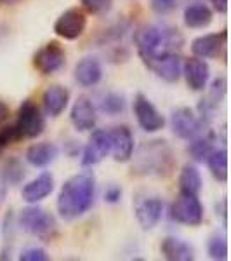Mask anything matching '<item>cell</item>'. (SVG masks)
I'll use <instances>...</instances> for the list:
<instances>
[{"mask_svg":"<svg viewBox=\"0 0 231 261\" xmlns=\"http://www.w3.org/2000/svg\"><path fill=\"white\" fill-rule=\"evenodd\" d=\"M96 199V176L91 171L73 174L63 183L56 207L65 221H73L89 213Z\"/></svg>","mask_w":231,"mask_h":261,"instance_id":"6da1fadb","label":"cell"},{"mask_svg":"<svg viewBox=\"0 0 231 261\" xmlns=\"http://www.w3.org/2000/svg\"><path fill=\"white\" fill-rule=\"evenodd\" d=\"M181 33L163 24H142L134 32V45L141 60L163 50H176V47H181Z\"/></svg>","mask_w":231,"mask_h":261,"instance_id":"7a4b0ae2","label":"cell"},{"mask_svg":"<svg viewBox=\"0 0 231 261\" xmlns=\"http://www.w3.org/2000/svg\"><path fill=\"white\" fill-rule=\"evenodd\" d=\"M172 164V151L165 141H150L137 151V169L142 174H169Z\"/></svg>","mask_w":231,"mask_h":261,"instance_id":"3957f363","label":"cell"},{"mask_svg":"<svg viewBox=\"0 0 231 261\" xmlns=\"http://www.w3.org/2000/svg\"><path fill=\"white\" fill-rule=\"evenodd\" d=\"M18 221L24 231L44 242H50L57 233L56 218L42 207H37V204H30L28 207H24L19 213Z\"/></svg>","mask_w":231,"mask_h":261,"instance_id":"277c9868","label":"cell"},{"mask_svg":"<svg viewBox=\"0 0 231 261\" xmlns=\"http://www.w3.org/2000/svg\"><path fill=\"white\" fill-rule=\"evenodd\" d=\"M148 70L153 71L158 79L167 84H176L183 75V61L176 50H163V53L151 54L141 60Z\"/></svg>","mask_w":231,"mask_h":261,"instance_id":"5b68a950","label":"cell"},{"mask_svg":"<svg viewBox=\"0 0 231 261\" xmlns=\"http://www.w3.org/2000/svg\"><path fill=\"white\" fill-rule=\"evenodd\" d=\"M170 218L186 226H200L204 223V205L198 195L179 192L170 205Z\"/></svg>","mask_w":231,"mask_h":261,"instance_id":"8992f818","label":"cell"},{"mask_svg":"<svg viewBox=\"0 0 231 261\" xmlns=\"http://www.w3.org/2000/svg\"><path fill=\"white\" fill-rule=\"evenodd\" d=\"M16 130L21 140H35L45 129V119L40 108L32 99L21 103L18 110V120H16Z\"/></svg>","mask_w":231,"mask_h":261,"instance_id":"52a82bcc","label":"cell"},{"mask_svg":"<svg viewBox=\"0 0 231 261\" xmlns=\"http://www.w3.org/2000/svg\"><path fill=\"white\" fill-rule=\"evenodd\" d=\"M66 63L65 47L56 40H50L44 44L37 53L33 54V66L42 75H54L57 73Z\"/></svg>","mask_w":231,"mask_h":261,"instance_id":"ba28073f","label":"cell"},{"mask_svg":"<svg viewBox=\"0 0 231 261\" xmlns=\"http://www.w3.org/2000/svg\"><path fill=\"white\" fill-rule=\"evenodd\" d=\"M204 122L198 117V113L188 107H179L170 115V129L179 140L190 141L200 133H204Z\"/></svg>","mask_w":231,"mask_h":261,"instance_id":"9c48e42d","label":"cell"},{"mask_svg":"<svg viewBox=\"0 0 231 261\" xmlns=\"http://www.w3.org/2000/svg\"><path fill=\"white\" fill-rule=\"evenodd\" d=\"M87 28V14L78 7H70L54 23V33L65 40H75L83 35Z\"/></svg>","mask_w":231,"mask_h":261,"instance_id":"30bf717a","label":"cell"},{"mask_svg":"<svg viewBox=\"0 0 231 261\" xmlns=\"http://www.w3.org/2000/svg\"><path fill=\"white\" fill-rule=\"evenodd\" d=\"M134 115H136L137 124H139V127L145 130V133H158V130H162L163 125H165L163 115L157 110V107H155L145 94H141V92L136 94V98H134Z\"/></svg>","mask_w":231,"mask_h":261,"instance_id":"8fae6325","label":"cell"},{"mask_svg":"<svg viewBox=\"0 0 231 261\" xmlns=\"http://www.w3.org/2000/svg\"><path fill=\"white\" fill-rule=\"evenodd\" d=\"M111 150V140H110V130L104 129H92L89 141H87L85 148L82 151V166L92 167L99 164L103 159L110 155Z\"/></svg>","mask_w":231,"mask_h":261,"instance_id":"7c38bea8","label":"cell"},{"mask_svg":"<svg viewBox=\"0 0 231 261\" xmlns=\"http://www.w3.org/2000/svg\"><path fill=\"white\" fill-rule=\"evenodd\" d=\"M70 122L78 133H87V130L94 129L96 122H98V112L89 98L85 96L77 98L70 110Z\"/></svg>","mask_w":231,"mask_h":261,"instance_id":"4fadbf2b","label":"cell"},{"mask_svg":"<svg viewBox=\"0 0 231 261\" xmlns=\"http://www.w3.org/2000/svg\"><path fill=\"white\" fill-rule=\"evenodd\" d=\"M183 75H184V79H186L188 87L195 92H200L207 87L209 79H211V68H209V65L205 60L191 56L184 61Z\"/></svg>","mask_w":231,"mask_h":261,"instance_id":"5bb4252c","label":"cell"},{"mask_svg":"<svg viewBox=\"0 0 231 261\" xmlns=\"http://www.w3.org/2000/svg\"><path fill=\"white\" fill-rule=\"evenodd\" d=\"M226 37L228 33H207V35H200L191 42V53L193 56L201 58V60H214L221 54L222 47L226 45Z\"/></svg>","mask_w":231,"mask_h":261,"instance_id":"9a60e30c","label":"cell"},{"mask_svg":"<svg viewBox=\"0 0 231 261\" xmlns=\"http://www.w3.org/2000/svg\"><path fill=\"white\" fill-rule=\"evenodd\" d=\"M110 140H111V150L115 162H129L134 157V136L131 129L125 125L110 130Z\"/></svg>","mask_w":231,"mask_h":261,"instance_id":"2e32d148","label":"cell"},{"mask_svg":"<svg viewBox=\"0 0 231 261\" xmlns=\"http://www.w3.org/2000/svg\"><path fill=\"white\" fill-rule=\"evenodd\" d=\"M163 216V200L160 197H146L136 205V220L142 230H151Z\"/></svg>","mask_w":231,"mask_h":261,"instance_id":"e0dca14e","label":"cell"},{"mask_svg":"<svg viewBox=\"0 0 231 261\" xmlns=\"http://www.w3.org/2000/svg\"><path fill=\"white\" fill-rule=\"evenodd\" d=\"M54 192V176L50 172H40L35 179L26 183L21 190V197L26 204H37V202L47 199Z\"/></svg>","mask_w":231,"mask_h":261,"instance_id":"ac0fdd59","label":"cell"},{"mask_svg":"<svg viewBox=\"0 0 231 261\" xmlns=\"http://www.w3.org/2000/svg\"><path fill=\"white\" fill-rule=\"evenodd\" d=\"M75 81L82 87H94L103 79V66L101 61L94 56H85L75 65Z\"/></svg>","mask_w":231,"mask_h":261,"instance_id":"d6986e66","label":"cell"},{"mask_svg":"<svg viewBox=\"0 0 231 261\" xmlns=\"http://www.w3.org/2000/svg\"><path fill=\"white\" fill-rule=\"evenodd\" d=\"M42 103L50 117H60L70 103V91L60 84L49 86L42 94Z\"/></svg>","mask_w":231,"mask_h":261,"instance_id":"ffe728a7","label":"cell"},{"mask_svg":"<svg viewBox=\"0 0 231 261\" xmlns=\"http://www.w3.org/2000/svg\"><path fill=\"white\" fill-rule=\"evenodd\" d=\"M160 252L169 261H193L195 249L191 244L179 237H165L160 244Z\"/></svg>","mask_w":231,"mask_h":261,"instance_id":"44dd1931","label":"cell"},{"mask_svg":"<svg viewBox=\"0 0 231 261\" xmlns=\"http://www.w3.org/2000/svg\"><path fill=\"white\" fill-rule=\"evenodd\" d=\"M57 153V146L50 141H42V143H35L30 148L26 150V162L33 167H47L49 164H52L56 161Z\"/></svg>","mask_w":231,"mask_h":261,"instance_id":"7402d4cb","label":"cell"},{"mask_svg":"<svg viewBox=\"0 0 231 261\" xmlns=\"http://www.w3.org/2000/svg\"><path fill=\"white\" fill-rule=\"evenodd\" d=\"M214 12L211 7H207L205 4H191L184 9L183 21L188 28L193 30H200V28H207L212 23Z\"/></svg>","mask_w":231,"mask_h":261,"instance_id":"603a6c76","label":"cell"},{"mask_svg":"<svg viewBox=\"0 0 231 261\" xmlns=\"http://www.w3.org/2000/svg\"><path fill=\"white\" fill-rule=\"evenodd\" d=\"M211 171L212 178L219 183H226L228 181V151L226 148H214L209 157L205 159Z\"/></svg>","mask_w":231,"mask_h":261,"instance_id":"cb8c5ba5","label":"cell"},{"mask_svg":"<svg viewBox=\"0 0 231 261\" xmlns=\"http://www.w3.org/2000/svg\"><path fill=\"white\" fill-rule=\"evenodd\" d=\"M214 141H216L214 133H200L198 136H195L193 140H190L188 153L191 155V159L195 162H205V159L209 157V153L214 150Z\"/></svg>","mask_w":231,"mask_h":261,"instance_id":"d4e9b609","label":"cell"},{"mask_svg":"<svg viewBox=\"0 0 231 261\" xmlns=\"http://www.w3.org/2000/svg\"><path fill=\"white\" fill-rule=\"evenodd\" d=\"M201 188H204V179H201L200 171L191 164H186L179 172V192L198 195Z\"/></svg>","mask_w":231,"mask_h":261,"instance_id":"484cf974","label":"cell"},{"mask_svg":"<svg viewBox=\"0 0 231 261\" xmlns=\"http://www.w3.org/2000/svg\"><path fill=\"white\" fill-rule=\"evenodd\" d=\"M99 112L106 113V115H120L122 112L125 110V98L122 94H119V92H106L104 96H101L99 99V105H98Z\"/></svg>","mask_w":231,"mask_h":261,"instance_id":"4316f807","label":"cell"},{"mask_svg":"<svg viewBox=\"0 0 231 261\" xmlns=\"http://www.w3.org/2000/svg\"><path fill=\"white\" fill-rule=\"evenodd\" d=\"M207 254L211 259L216 261H226L228 259V242L224 235L214 233L207 241Z\"/></svg>","mask_w":231,"mask_h":261,"instance_id":"83f0119b","label":"cell"},{"mask_svg":"<svg viewBox=\"0 0 231 261\" xmlns=\"http://www.w3.org/2000/svg\"><path fill=\"white\" fill-rule=\"evenodd\" d=\"M23 178H24V169H23V166H21V162L18 161V159H11V161L6 164L4 172H2L4 183L18 185V183H21V179Z\"/></svg>","mask_w":231,"mask_h":261,"instance_id":"f1b7e54d","label":"cell"},{"mask_svg":"<svg viewBox=\"0 0 231 261\" xmlns=\"http://www.w3.org/2000/svg\"><path fill=\"white\" fill-rule=\"evenodd\" d=\"M80 4L87 12L96 16L106 14L113 7V0H80Z\"/></svg>","mask_w":231,"mask_h":261,"instance_id":"f546056e","label":"cell"},{"mask_svg":"<svg viewBox=\"0 0 231 261\" xmlns=\"http://www.w3.org/2000/svg\"><path fill=\"white\" fill-rule=\"evenodd\" d=\"M226 96V79L224 77H217L216 81H212L211 84V92H209L207 99L212 101L214 105H219Z\"/></svg>","mask_w":231,"mask_h":261,"instance_id":"4dcf8cb0","label":"cell"},{"mask_svg":"<svg viewBox=\"0 0 231 261\" xmlns=\"http://www.w3.org/2000/svg\"><path fill=\"white\" fill-rule=\"evenodd\" d=\"M150 7L155 14L167 16L178 7V0H150Z\"/></svg>","mask_w":231,"mask_h":261,"instance_id":"1f68e13d","label":"cell"},{"mask_svg":"<svg viewBox=\"0 0 231 261\" xmlns=\"http://www.w3.org/2000/svg\"><path fill=\"white\" fill-rule=\"evenodd\" d=\"M21 140L18 130L12 125V127H4L0 129V150H4L6 146L12 145V143H18Z\"/></svg>","mask_w":231,"mask_h":261,"instance_id":"d6a6232c","label":"cell"},{"mask_svg":"<svg viewBox=\"0 0 231 261\" xmlns=\"http://www.w3.org/2000/svg\"><path fill=\"white\" fill-rule=\"evenodd\" d=\"M21 261H47L49 256L42 247H28L19 254Z\"/></svg>","mask_w":231,"mask_h":261,"instance_id":"836d02e7","label":"cell"},{"mask_svg":"<svg viewBox=\"0 0 231 261\" xmlns=\"http://www.w3.org/2000/svg\"><path fill=\"white\" fill-rule=\"evenodd\" d=\"M122 188L119 185H110V187L106 188V192H104V202H108V204H119L122 200Z\"/></svg>","mask_w":231,"mask_h":261,"instance_id":"e575fe53","label":"cell"},{"mask_svg":"<svg viewBox=\"0 0 231 261\" xmlns=\"http://www.w3.org/2000/svg\"><path fill=\"white\" fill-rule=\"evenodd\" d=\"M9 117H11V108H9V105H7L6 101L0 99V125L6 124V122L9 120Z\"/></svg>","mask_w":231,"mask_h":261,"instance_id":"d590c367","label":"cell"},{"mask_svg":"<svg viewBox=\"0 0 231 261\" xmlns=\"http://www.w3.org/2000/svg\"><path fill=\"white\" fill-rule=\"evenodd\" d=\"M212 9L219 14H226L228 12V0H211Z\"/></svg>","mask_w":231,"mask_h":261,"instance_id":"8d00e7d4","label":"cell"},{"mask_svg":"<svg viewBox=\"0 0 231 261\" xmlns=\"http://www.w3.org/2000/svg\"><path fill=\"white\" fill-rule=\"evenodd\" d=\"M19 0H0V4H6V6H11V4H16Z\"/></svg>","mask_w":231,"mask_h":261,"instance_id":"74e56055","label":"cell"}]
</instances>
